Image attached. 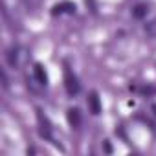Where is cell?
Here are the masks:
<instances>
[{
    "label": "cell",
    "instance_id": "6da1fadb",
    "mask_svg": "<svg viewBox=\"0 0 156 156\" xmlns=\"http://www.w3.org/2000/svg\"><path fill=\"white\" fill-rule=\"evenodd\" d=\"M64 88H66L68 96H72V98L81 92V85H79V81H77V77L70 72L68 66H66V70H64Z\"/></svg>",
    "mask_w": 156,
    "mask_h": 156
},
{
    "label": "cell",
    "instance_id": "7a4b0ae2",
    "mask_svg": "<svg viewBox=\"0 0 156 156\" xmlns=\"http://www.w3.org/2000/svg\"><path fill=\"white\" fill-rule=\"evenodd\" d=\"M37 119H39V134L44 138V140H48V141H53V136H51V123L48 121V118L46 116H42V112L37 108ZM55 143V141H53ZM57 145V143H55Z\"/></svg>",
    "mask_w": 156,
    "mask_h": 156
},
{
    "label": "cell",
    "instance_id": "3957f363",
    "mask_svg": "<svg viewBox=\"0 0 156 156\" xmlns=\"http://www.w3.org/2000/svg\"><path fill=\"white\" fill-rule=\"evenodd\" d=\"M62 13H70V15H73L75 13V4L73 2H61V4H55L53 8H51V15L53 17H57V15H62Z\"/></svg>",
    "mask_w": 156,
    "mask_h": 156
},
{
    "label": "cell",
    "instance_id": "277c9868",
    "mask_svg": "<svg viewBox=\"0 0 156 156\" xmlns=\"http://www.w3.org/2000/svg\"><path fill=\"white\" fill-rule=\"evenodd\" d=\"M66 118H68V123H70L72 129H79L81 127V112L77 108H68Z\"/></svg>",
    "mask_w": 156,
    "mask_h": 156
},
{
    "label": "cell",
    "instance_id": "5b68a950",
    "mask_svg": "<svg viewBox=\"0 0 156 156\" xmlns=\"http://www.w3.org/2000/svg\"><path fill=\"white\" fill-rule=\"evenodd\" d=\"M33 75H35V79H37V83L39 85H42V87H46L48 85V73H46V70H44V66L42 64H35L33 66Z\"/></svg>",
    "mask_w": 156,
    "mask_h": 156
},
{
    "label": "cell",
    "instance_id": "8992f818",
    "mask_svg": "<svg viewBox=\"0 0 156 156\" xmlns=\"http://www.w3.org/2000/svg\"><path fill=\"white\" fill-rule=\"evenodd\" d=\"M88 108H90V112H92L94 116L101 114V99H99L98 92H92V94L88 96Z\"/></svg>",
    "mask_w": 156,
    "mask_h": 156
},
{
    "label": "cell",
    "instance_id": "52a82bcc",
    "mask_svg": "<svg viewBox=\"0 0 156 156\" xmlns=\"http://www.w3.org/2000/svg\"><path fill=\"white\" fill-rule=\"evenodd\" d=\"M147 13H149V8H147L145 4H138V6H134V9H132V17H134V19H138V20L145 19V17H147Z\"/></svg>",
    "mask_w": 156,
    "mask_h": 156
},
{
    "label": "cell",
    "instance_id": "ba28073f",
    "mask_svg": "<svg viewBox=\"0 0 156 156\" xmlns=\"http://www.w3.org/2000/svg\"><path fill=\"white\" fill-rule=\"evenodd\" d=\"M8 62L11 68H17L19 66V48H11L8 51Z\"/></svg>",
    "mask_w": 156,
    "mask_h": 156
},
{
    "label": "cell",
    "instance_id": "9c48e42d",
    "mask_svg": "<svg viewBox=\"0 0 156 156\" xmlns=\"http://www.w3.org/2000/svg\"><path fill=\"white\" fill-rule=\"evenodd\" d=\"M145 31H147V35H151V37H156V20L149 22V24L145 26Z\"/></svg>",
    "mask_w": 156,
    "mask_h": 156
},
{
    "label": "cell",
    "instance_id": "30bf717a",
    "mask_svg": "<svg viewBox=\"0 0 156 156\" xmlns=\"http://www.w3.org/2000/svg\"><path fill=\"white\" fill-rule=\"evenodd\" d=\"M140 92L145 94V96H154L156 94V87H143V88H140Z\"/></svg>",
    "mask_w": 156,
    "mask_h": 156
},
{
    "label": "cell",
    "instance_id": "8fae6325",
    "mask_svg": "<svg viewBox=\"0 0 156 156\" xmlns=\"http://www.w3.org/2000/svg\"><path fill=\"white\" fill-rule=\"evenodd\" d=\"M103 149H105V152H107V154H110V152H112V147H110V143H108V141H103Z\"/></svg>",
    "mask_w": 156,
    "mask_h": 156
},
{
    "label": "cell",
    "instance_id": "7c38bea8",
    "mask_svg": "<svg viewBox=\"0 0 156 156\" xmlns=\"http://www.w3.org/2000/svg\"><path fill=\"white\" fill-rule=\"evenodd\" d=\"M2 81H4V83H2V85H4V88H8V85H9V83H8V75H6V72H2Z\"/></svg>",
    "mask_w": 156,
    "mask_h": 156
},
{
    "label": "cell",
    "instance_id": "4fadbf2b",
    "mask_svg": "<svg viewBox=\"0 0 156 156\" xmlns=\"http://www.w3.org/2000/svg\"><path fill=\"white\" fill-rule=\"evenodd\" d=\"M151 108H152V112H154V116H156V105H152Z\"/></svg>",
    "mask_w": 156,
    "mask_h": 156
}]
</instances>
